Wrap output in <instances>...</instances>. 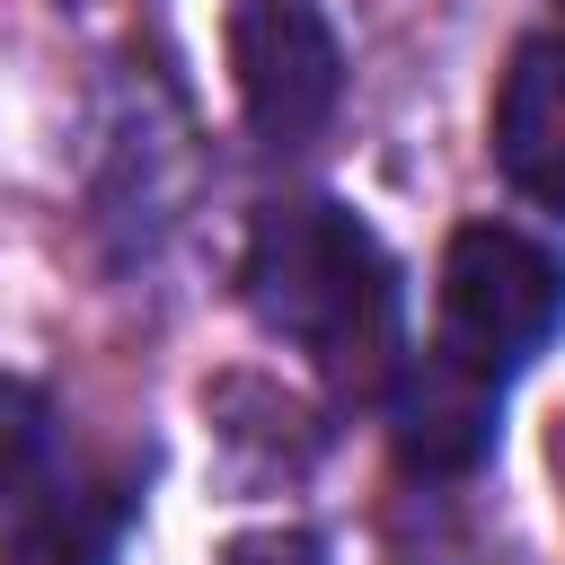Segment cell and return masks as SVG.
I'll use <instances>...</instances> for the list:
<instances>
[{
	"instance_id": "cell-1",
	"label": "cell",
	"mask_w": 565,
	"mask_h": 565,
	"mask_svg": "<svg viewBox=\"0 0 565 565\" xmlns=\"http://www.w3.org/2000/svg\"><path fill=\"white\" fill-rule=\"evenodd\" d=\"M238 291L256 309L265 335H282L291 353H309L335 388L353 397H388L397 362H406V300H397V256L380 247V230L327 194L309 203H274L247 238Z\"/></svg>"
},
{
	"instance_id": "cell-2",
	"label": "cell",
	"mask_w": 565,
	"mask_h": 565,
	"mask_svg": "<svg viewBox=\"0 0 565 565\" xmlns=\"http://www.w3.org/2000/svg\"><path fill=\"white\" fill-rule=\"evenodd\" d=\"M556 327H565V265L539 238L503 221H468L441 247V344L450 353L512 380L530 353H547Z\"/></svg>"
},
{
	"instance_id": "cell-3",
	"label": "cell",
	"mask_w": 565,
	"mask_h": 565,
	"mask_svg": "<svg viewBox=\"0 0 565 565\" xmlns=\"http://www.w3.org/2000/svg\"><path fill=\"white\" fill-rule=\"evenodd\" d=\"M230 71H238V106L274 150H300L327 132L335 97H344V44L318 18V0H238L230 18Z\"/></svg>"
},
{
	"instance_id": "cell-4",
	"label": "cell",
	"mask_w": 565,
	"mask_h": 565,
	"mask_svg": "<svg viewBox=\"0 0 565 565\" xmlns=\"http://www.w3.org/2000/svg\"><path fill=\"white\" fill-rule=\"evenodd\" d=\"M388 424H397L406 468H424V477H468V468L494 450V433H503V380L433 335L424 353L397 362V380H388Z\"/></svg>"
},
{
	"instance_id": "cell-5",
	"label": "cell",
	"mask_w": 565,
	"mask_h": 565,
	"mask_svg": "<svg viewBox=\"0 0 565 565\" xmlns=\"http://www.w3.org/2000/svg\"><path fill=\"white\" fill-rule=\"evenodd\" d=\"M141 494L132 477H35L9 503L0 565H115Z\"/></svg>"
},
{
	"instance_id": "cell-6",
	"label": "cell",
	"mask_w": 565,
	"mask_h": 565,
	"mask_svg": "<svg viewBox=\"0 0 565 565\" xmlns=\"http://www.w3.org/2000/svg\"><path fill=\"white\" fill-rule=\"evenodd\" d=\"M494 168L530 203L565 212V26L530 35L512 53V71L494 88Z\"/></svg>"
},
{
	"instance_id": "cell-7",
	"label": "cell",
	"mask_w": 565,
	"mask_h": 565,
	"mask_svg": "<svg viewBox=\"0 0 565 565\" xmlns=\"http://www.w3.org/2000/svg\"><path fill=\"white\" fill-rule=\"evenodd\" d=\"M44 450H53V406H44V388L0 371V503H18V494L44 477Z\"/></svg>"
},
{
	"instance_id": "cell-8",
	"label": "cell",
	"mask_w": 565,
	"mask_h": 565,
	"mask_svg": "<svg viewBox=\"0 0 565 565\" xmlns=\"http://www.w3.org/2000/svg\"><path fill=\"white\" fill-rule=\"evenodd\" d=\"M221 565H327V547L309 530H247L221 547Z\"/></svg>"
},
{
	"instance_id": "cell-9",
	"label": "cell",
	"mask_w": 565,
	"mask_h": 565,
	"mask_svg": "<svg viewBox=\"0 0 565 565\" xmlns=\"http://www.w3.org/2000/svg\"><path fill=\"white\" fill-rule=\"evenodd\" d=\"M556 459H565V441H556Z\"/></svg>"
}]
</instances>
